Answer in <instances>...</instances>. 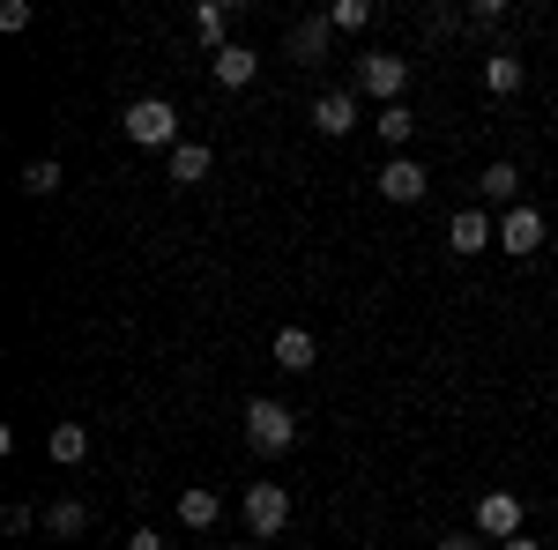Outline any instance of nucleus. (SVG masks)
I'll use <instances>...</instances> for the list:
<instances>
[{
	"label": "nucleus",
	"instance_id": "obj_1",
	"mask_svg": "<svg viewBox=\"0 0 558 550\" xmlns=\"http://www.w3.org/2000/svg\"><path fill=\"white\" fill-rule=\"evenodd\" d=\"M246 447L268 454V462H276V454H291V447H299V410H283V402H268V394L246 402Z\"/></svg>",
	"mask_w": 558,
	"mask_h": 550
},
{
	"label": "nucleus",
	"instance_id": "obj_2",
	"mask_svg": "<svg viewBox=\"0 0 558 550\" xmlns=\"http://www.w3.org/2000/svg\"><path fill=\"white\" fill-rule=\"evenodd\" d=\"M120 127H128V142H142V149H179V112L165 97H134L128 112H120Z\"/></svg>",
	"mask_w": 558,
	"mask_h": 550
},
{
	"label": "nucleus",
	"instance_id": "obj_3",
	"mask_svg": "<svg viewBox=\"0 0 558 550\" xmlns=\"http://www.w3.org/2000/svg\"><path fill=\"white\" fill-rule=\"evenodd\" d=\"M357 89L380 97V105H402V89H410V60H402V52H365V60H357Z\"/></svg>",
	"mask_w": 558,
	"mask_h": 550
},
{
	"label": "nucleus",
	"instance_id": "obj_4",
	"mask_svg": "<svg viewBox=\"0 0 558 550\" xmlns=\"http://www.w3.org/2000/svg\"><path fill=\"white\" fill-rule=\"evenodd\" d=\"M283 521H291V491L276 476H260L254 491H246V528L254 536H283Z\"/></svg>",
	"mask_w": 558,
	"mask_h": 550
},
{
	"label": "nucleus",
	"instance_id": "obj_5",
	"mask_svg": "<svg viewBox=\"0 0 558 550\" xmlns=\"http://www.w3.org/2000/svg\"><path fill=\"white\" fill-rule=\"evenodd\" d=\"M499 254H514V260H529V254H544V209H507L499 216Z\"/></svg>",
	"mask_w": 558,
	"mask_h": 550
},
{
	"label": "nucleus",
	"instance_id": "obj_6",
	"mask_svg": "<svg viewBox=\"0 0 558 550\" xmlns=\"http://www.w3.org/2000/svg\"><path fill=\"white\" fill-rule=\"evenodd\" d=\"M447 246L470 260V254H484V246H499V223L476 209V201H462V209H454V223H447Z\"/></svg>",
	"mask_w": 558,
	"mask_h": 550
},
{
	"label": "nucleus",
	"instance_id": "obj_7",
	"mask_svg": "<svg viewBox=\"0 0 558 550\" xmlns=\"http://www.w3.org/2000/svg\"><path fill=\"white\" fill-rule=\"evenodd\" d=\"M476 536H492V543L521 536V499L514 491H484V499H476Z\"/></svg>",
	"mask_w": 558,
	"mask_h": 550
},
{
	"label": "nucleus",
	"instance_id": "obj_8",
	"mask_svg": "<svg viewBox=\"0 0 558 550\" xmlns=\"http://www.w3.org/2000/svg\"><path fill=\"white\" fill-rule=\"evenodd\" d=\"M373 179H380L387 201H402V209H410V201H425V186H432V171H425V164H410V157H387Z\"/></svg>",
	"mask_w": 558,
	"mask_h": 550
},
{
	"label": "nucleus",
	"instance_id": "obj_9",
	"mask_svg": "<svg viewBox=\"0 0 558 550\" xmlns=\"http://www.w3.org/2000/svg\"><path fill=\"white\" fill-rule=\"evenodd\" d=\"M328 45H336V23H328V15H305V23H291L283 52H291L299 68H320V60H328Z\"/></svg>",
	"mask_w": 558,
	"mask_h": 550
},
{
	"label": "nucleus",
	"instance_id": "obj_10",
	"mask_svg": "<svg viewBox=\"0 0 558 550\" xmlns=\"http://www.w3.org/2000/svg\"><path fill=\"white\" fill-rule=\"evenodd\" d=\"M209 68H216V83H223V89H246L260 75V52H254V45H223V52H209Z\"/></svg>",
	"mask_w": 558,
	"mask_h": 550
},
{
	"label": "nucleus",
	"instance_id": "obj_11",
	"mask_svg": "<svg viewBox=\"0 0 558 550\" xmlns=\"http://www.w3.org/2000/svg\"><path fill=\"white\" fill-rule=\"evenodd\" d=\"M521 75H529V60H521L514 45L484 52V89H492V97H514V89H521Z\"/></svg>",
	"mask_w": 558,
	"mask_h": 550
},
{
	"label": "nucleus",
	"instance_id": "obj_12",
	"mask_svg": "<svg viewBox=\"0 0 558 550\" xmlns=\"http://www.w3.org/2000/svg\"><path fill=\"white\" fill-rule=\"evenodd\" d=\"M476 194H484V201H499V209H521V171L507 164V157H499V164H484V171H476Z\"/></svg>",
	"mask_w": 558,
	"mask_h": 550
},
{
	"label": "nucleus",
	"instance_id": "obj_13",
	"mask_svg": "<svg viewBox=\"0 0 558 550\" xmlns=\"http://www.w3.org/2000/svg\"><path fill=\"white\" fill-rule=\"evenodd\" d=\"M313 127H320V134H350V127H357V97H350V89L313 97Z\"/></svg>",
	"mask_w": 558,
	"mask_h": 550
},
{
	"label": "nucleus",
	"instance_id": "obj_14",
	"mask_svg": "<svg viewBox=\"0 0 558 550\" xmlns=\"http://www.w3.org/2000/svg\"><path fill=\"white\" fill-rule=\"evenodd\" d=\"M276 365H283V372H313V365H320L313 335H305V328H276Z\"/></svg>",
	"mask_w": 558,
	"mask_h": 550
},
{
	"label": "nucleus",
	"instance_id": "obj_15",
	"mask_svg": "<svg viewBox=\"0 0 558 550\" xmlns=\"http://www.w3.org/2000/svg\"><path fill=\"white\" fill-rule=\"evenodd\" d=\"M45 454H52L60 468H75V462L89 454V431H83L75 417H68V424H52V431H45Z\"/></svg>",
	"mask_w": 558,
	"mask_h": 550
},
{
	"label": "nucleus",
	"instance_id": "obj_16",
	"mask_svg": "<svg viewBox=\"0 0 558 550\" xmlns=\"http://www.w3.org/2000/svg\"><path fill=\"white\" fill-rule=\"evenodd\" d=\"M223 30H231V0H202V8H194V38L209 45V52H223Z\"/></svg>",
	"mask_w": 558,
	"mask_h": 550
},
{
	"label": "nucleus",
	"instance_id": "obj_17",
	"mask_svg": "<svg viewBox=\"0 0 558 550\" xmlns=\"http://www.w3.org/2000/svg\"><path fill=\"white\" fill-rule=\"evenodd\" d=\"M209 142H179L172 149V186H202V179H209Z\"/></svg>",
	"mask_w": 558,
	"mask_h": 550
},
{
	"label": "nucleus",
	"instance_id": "obj_18",
	"mask_svg": "<svg viewBox=\"0 0 558 550\" xmlns=\"http://www.w3.org/2000/svg\"><path fill=\"white\" fill-rule=\"evenodd\" d=\"M83 528H89L83 499H52V506H45V536H60V543H68V536H83Z\"/></svg>",
	"mask_w": 558,
	"mask_h": 550
},
{
	"label": "nucleus",
	"instance_id": "obj_19",
	"mask_svg": "<svg viewBox=\"0 0 558 550\" xmlns=\"http://www.w3.org/2000/svg\"><path fill=\"white\" fill-rule=\"evenodd\" d=\"M179 521H186V528H216V521H223V499H216V491H202V484H194V491H186V499H179Z\"/></svg>",
	"mask_w": 558,
	"mask_h": 550
},
{
	"label": "nucleus",
	"instance_id": "obj_20",
	"mask_svg": "<svg viewBox=\"0 0 558 550\" xmlns=\"http://www.w3.org/2000/svg\"><path fill=\"white\" fill-rule=\"evenodd\" d=\"M373 127H380V142L402 157V142L417 134V120H410V105H380V120H373Z\"/></svg>",
	"mask_w": 558,
	"mask_h": 550
},
{
	"label": "nucleus",
	"instance_id": "obj_21",
	"mask_svg": "<svg viewBox=\"0 0 558 550\" xmlns=\"http://www.w3.org/2000/svg\"><path fill=\"white\" fill-rule=\"evenodd\" d=\"M60 179H68V171L52 164V157H31V164H23V194H38V201H45V194H60Z\"/></svg>",
	"mask_w": 558,
	"mask_h": 550
},
{
	"label": "nucleus",
	"instance_id": "obj_22",
	"mask_svg": "<svg viewBox=\"0 0 558 550\" xmlns=\"http://www.w3.org/2000/svg\"><path fill=\"white\" fill-rule=\"evenodd\" d=\"M328 23H336V38L365 30V23H373V0H336V8H328Z\"/></svg>",
	"mask_w": 558,
	"mask_h": 550
},
{
	"label": "nucleus",
	"instance_id": "obj_23",
	"mask_svg": "<svg viewBox=\"0 0 558 550\" xmlns=\"http://www.w3.org/2000/svg\"><path fill=\"white\" fill-rule=\"evenodd\" d=\"M507 23V0H476L470 8V30H499Z\"/></svg>",
	"mask_w": 558,
	"mask_h": 550
},
{
	"label": "nucleus",
	"instance_id": "obj_24",
	"mask_svg": "<svg viewBox=\"0 0 558 550\" xmlns=\"http://www.w3.org/2000/svg\"><path fill=\"white\" fill-rule=\"evenodd\" d=\"M0 30H31V0H0Z\"/></svg>",
	"mask_w": 558,
	"mask_h": 550
},
{
	"label": "nucleus",
	"instance_id": "obj_25",
	"mask_svg": "<svg viewBox=\"0 0 558 550\" xmlns=\"http://www.w3.org/2000/svg\"><path fill=\"white\" fill-rule=\"evenodd\" d=\"M128 550H165V536H157V528H134V536H128Z\"/></svg>",
	"mask_w": 558,
	"mask_h": 550
},
{
	"label": "nucleus",
	"instance_id": "obj_26",
	"mask_svg": "<svg viewBox=\"0 0 558 550\" xmlns=\"http://www.w3.org/2000/svg\"><path fill=\"white\" fill-rule=\"evenodd\" d=\"M439 550H476V536H439Z\"/></svg>",
	"mask_w": 558,
	"mask_h": 550
},
{
	"label": "nucleus",
	"instance_id": "obj_27",
	"mask_svg": "<svg viewBox=\"0 0 558 550\" xmlns=\"http://www.w3.org/2000/svg\"><path fill=\"white\" fill-rule=\"evenodd\" d=\"M499 550H544V543H536V536H507Z\"/></svg>",
	"mask_w": 558,
	"mask_h": 550
}]
</instances>
